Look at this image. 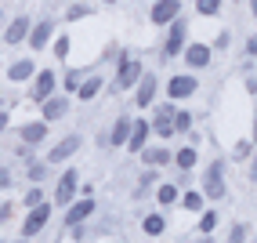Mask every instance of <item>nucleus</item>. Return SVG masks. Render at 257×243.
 I'll use <instances>...</instances> for the list:
<instances>
[{
  "instance_id": "nucleus-25",
  "label": "nucleus",
  "mask_w": 257,
  "mask_h": 243,
  "mask_svg": "<svg viewBox=\"0 0 257 243\" xmlns=\"http://www.w3.org/2000/svg\"><path fill=\"white\" fill-rule=\"evenodd\" d=\"M203 200H207V196H203L199 189H188V193L181 196V207H185V211H192V214H196V211H203Z\"/></svg>"
},
{
  "instance_id": "nucleus-6",
  "label": "nucleus",
  "mask_w": 257,
  "mask_h": 243,
  "mask_svg": "<svg viewBox=\"0 0 257 243\" xmlns=\"http://www.w3.org/2000/svg\"><path fill=\"white\" fill-rule=\"evenodd\" d=\"M76 189H80V175H76V167H69V171L58 178V185H55V203H58V207H69L73 196H76Z\"/></svg>"
},
{
  "instance_id": "nucleus-18",
  "label": "nucleus",
  "mask_w": 257,
  "mask_h": 243,
  "mask_svg": "<svg viewBox=\"0 0 257 243\" xmlns=\"http://www.w3.org/2000/svg\"><path fill=\"white\" fill-rule=\"evenodd\" d=\"M19 138H22V145H40L44 138H47V124H44V120L22 124V127H19Z\"/></svg>"
},
{
  "instance_id": "nucleus-50",
  "label": "nucleus",
  "mask_w": 257,
  "mask_h": 243,
  "mask_svg": "<svg viewBox=\"0 0 257 243\" xmlns=\"http://www.w3.org/2000/svg\"><path fill=\"white\" fill-rule=\"evenodd\" d=\"M0 19H4V11H0Z\"/></svg>"
},
{
  "instance_id": "nucleus-14",
  "label": "nucleus",
  "mask_w": 257,
  "mask_h": 243,
  "mask_svg": "<svg viewBox=\"0 0 257 243\" xmlns=\"http://www.w3.org/2000/svg\"><path fill=\"white\" fill-rule=\"evenodd\" d=\"M181 58H185L188 69H207V65H210V47H207V44H185Z\"/></svg>"
},
{
  "instance_id": "nucleus-30",
  "label": "nucleus",
  "mask_w": 257,
  "mask_h": 243,
  "mask_svg": "<svg viewBox=\"0 0 257 243\" xmlns=\"http://www.w3.org/2000/svg\"><path fill=\"white\" fill-rule=\"evenodd\" d=\"M253 152H257V149H253V142H250V138H243V142H235V149H232V160H239V164H243V160H250Z\"/></svg>"
},
{
  "instance_id": "nucleus-4",
  "label": "nucleus",
  "mask_w": 257,
  "mask_h": 243,
  "mask_svg": "<svg viewBox=\"0 0 257 243\" xmlns=\"http://www.w3.org/2000/svg\"><path fill=\"white\" fill-rule=\"evenodd\" d=\"M47 221H51V203H47V200H44L40 207H29V214H26V221H22V239H33L37 232H44Z\"/></svg>"
},
{
  "instance_id": "nucleus-10",
  "label": "nucleus",
  "mask_w": 257,
  "mask_h": 243,
  "mask_svg": "<svg viewBox=\"0 0 257 243\" xmlns=\"http://www.w3.org/2000/svg\"><path fill=\"white\" fill-rule=\"evenodd\" d=\"M55 84H58L55 69H44V73L33 76V91H29V98H33V102H47L51 95H55Z\"/></svg>"
},
{
  "instance_id": "nucleus-42",
  "label": "nucleus",
  "mask_w": 257,
  "mask_h": 243,
  "mask_svg": "<svg viewBox=\"0 0 257 243\" xmlns=\"http://www.w3.org/2000/svg\"><path fill=\"white\" fill-rule=\"evenodd\" d=\"M246 55H257V37H253V40H246Z\"/></svg>"
},
{
  "instance_id": "nucleus-15",
  "label": "nucleus",
  "mask_w": 257,
  "mask_h": 243,
  "mask_svg": "<svg viewBox=\"0 0 257 243\" xmlns=\"http://www.w3.org/2000/svg\"><path fill=\"white\" fill-rule=\"evenodd\" d=\"M149 134H152L149 120H134V124H131V134H127V152H142V149L149 145Z\"/></svg>"
},
{
  "instance_id": "nucleus-3",
  "label": "nucleus",
  "mask_w": 257,
  "mask_h": 243,
  "mask_svg": "<svg viewBox=\"0 0 257 243\" xmlns=\"http://www.w3.org/2000/svg\"><path fill=\"white\" fill-rule=\"evenodd\" d=\"M185 44H188V19H185V15H178V19L170 22L167 40H163V58H174V55H181V51H185Z\"/></svg>"
},
{
  "instance_id": "nucleus-23",
  "label": "nucleus",
  "mask_w": 257,
  "mask_h": 243,
  "mask_svg": "<svg viewBox=\"0 0 257 243\" xmlns=\"http://www.w3.org/2000/svg\"><path fill=\"white\" fill-rule=\"evenodd\" d=\"M142 232H145V236H163V232H167V218H163L160 211H156V214H145Z\"/></svg>"
},
{
  "instance_id": "nucleus-17",
  "label": "nucleus",
  "mask_w": 257,
  "mask_h": 243,
  "mask_svg": "<svg viewBox=\"0 0 257 243\" xmlns=\"http://www.w3.org/2000/svg\"><path fill=\"white\" fill-rule=\"evenodd\" d=\"M138 156H142L145 167H167V164H174V152L163 149V145H145Z\"/></svg>"
},
{
  "instance_id": "nucleus-28",
  "label": "nucleus",
  "mask_w": 257,
  "mask_h": 243,
  "mask_svg": "<svg viewBox=\"0 0 257 243\" xmlns=\"http://www.w3.org/2000/svg\"><path fill=\"white\" fill-rule=\"evenodd\" d=\"M152 185H156V167H149L145 175L138 178V189H134V200H138V196H145V193H149Z\"/></svg>"
},
{
  "instance_id": "nucleus-19",
  "label": "nucleus",
  "mask_w": 257,
  "mask_h": 243,
  "mask_svg": "<svg viewBox=\"0 0 257 243\" xmlns=\"http://www.w3.org/2000/svg\"><path fill=\"white\" fill-rule=\"evenodd\" d=\"M131 124L134 120L123 113V116H116V124H112V131H109V145L112 149H119V145H127V134H131Z\"/></svg>"
},
{
  "instance_id": "nucleus-34",
  "label": "nucleus",
  "mask_w": 257,
  "mask_h": 243,
  "mask_svg": "<svg viewBox=\"0 0 257 243\" xmlns=\"http://www.w3.org/2000/svg\"><path fill=\"white\" fill-rule=\"evenodd\" d=\"M91 11H94V8H87V4H73L69 11H65V19H69V22H76V19H87Z\"/></svg>"
},
{
  "instance_id": "nucleus-1",
  "label": "nucleus",
  "mask_w": 257,
  "mask_h": 243,
  "mask_svg": "<svg viewBox=\"0 0 257 243\" xmlns=\"http://www.w3.org/2000/svg\"><path fill=\"white\" fill-rule=\"evenodd\" d=\"M142 76H145V69H142V58H138V55H127V51H119V58H116V80H112V88H116V91H134Z\"/></svg>"
},
{
  "instance_id": "nucleus-43",
  "label": "nucleus",
  "mask_w": 257,
  "mask_h": 243,
  "mask_svg": "<svg viewBox=\"0 0 257 243\" xmlns=\"http://www.w3.org/2000/svg\"><path fill=\"white\" fill-rule=\"evenodd\" d=\"M4 131H8V113L0 109V134H4Z\"/></svg>"
},
{
  "instance_id": "nucleus-38",
  "label": "nucleus",
  "mask_w": 257,
  "mask_h": 243,
  "mask_svg": "<svg viewBox=\"0 0 257 243\" xmlns=\"http://www.w3.org/2000/svg\"><path fill=\"white\" fill-rule=\"evenodd\" d=\"M15 182H11V171L8 167H0V189H11Z\"/></svg>"
},
{
  "instance_id": "nucleus-16",
  "label": "nucleus",
  "mask_w": 257,
  "mask_h": 243,
  "mask_svg": "<svg viewBox=\"0 0 257 243\" xmlns=\"http://www.w3.org/2000/svg\"><path fill=\"white\" fill-rule=\"evenodd\" d=\"M91 214H94V200H91V196H83V200L69 203V211H65V225H69V229H73V225H83Z\"/></svg>"
},
{
  "instance_id": "nucleus-29",
  "label": "nucleus",
  "mask_w": 257,
  "mask_h": 243,
  "mask_svg": "<svg viewBox=\"0 0 257 243\" xmlns=\"http://www.w3.org/2000/svg\"><path fill=\"white\" fill-rule=\"evenodd\" d=\"M83 69H69V73H65V95H76L80 91V84H83Z\"/></svg>"
},
{
  "instance_id": "nucleus-39",
  "label": "nucleus",
  "mask_w": 257,
  "mask_h": 243,
  "mask_svg": "<svg viewBox=\"0 0 257 243\" xmlns=\"http://www.w3.org/2000/svg\"><path fill=\"white\" fill-rule=\"evenodd\" d=\"M232 44V33H217V51H225Z\"/></svg>"
},
{
  "instance_id": "nucleus-47",
  "label": "nucleus",
  "mask_w": 257,
  "mask_h": 243,
  "mask_svg": "<svg viewBox=\"0 0 257 243\" xmlns=\"http://www.w3.org/2000/svg\"><path fill=\"white\" fill-rule=\"evenodd\" d=\"M101 4H119V0H101Z\"/></svg>"
},
{
  "instance_id": "nucleus-22",
  "label": "nucleus",
  "mask_w": 257,
  "mask_h": 243,
  "mask_svg": "<svg viewBox=\"0 0 257 243\" xmlns=\"http://www.w3.org/2000/svg\"><path fill=\"white\" fill-rule=\"evenodd\" d=\"M29 37V19H26V15H19V19H15V22H8V29H4V40L15 47V44H22Z\"/></svg>"
},
{
  "instance_id": "nucleus-12",
  "label": "nucleus",
  "mask_w": 257,
  "mask_h": 243,
  "mask_svg": "<svg viewBox=\"0 0 257 243\" xmlns=\"http://www.w3.org/2000/svg\"><path fill=\"white\" fill-rule=\"evenodd\" d=\"M51 37H55V22H51V19H40L37 26H29V47L33 51H44L47 44H51Z\"/></svg>"
},
{
  "instance_id": "nucleus-9",
  "label": "nucleus",
  "mask_w": 257,
  "mask_h": 243,
  "mask_svg": "<svg viewBox=\"0 0 257 243\" xmlns=\"http://www.w3.org/2000/svg\"><path fill=\"white\" fill-rule=\"evenodd\" d=\"M80 145H83L80 134H65L62 142L47 152V164H65V160H73V152H80Z\"/></svg>"
},
{
  "instance_id": "nucleus-24",
  "label": "nucleus",
  "mask_w": 257,
  "mask_h": 243,
  "mask_svg": "<svg viewBox=\"0 0 257 243\" xmlns=\"http://www.w3.org/2000/svg\"><path fill=\"white\" fill-rule=\"evenodd\" d=\"M174 164H178L181 171H192V167L199 164V152H196L192 145H185V149H178V152H174Z\"/></svg>"
},
{
  "instance_id": "nucleus-35",
  "label": "nucleus",
  "mask_w": 257,
  "mask_h": 243,
  "mask_svg": "<svg viewBox=\"0 0 257 243\" xmlns=\"http://www.w3.org/2000/svg\"><path fill=\"white\" fill-rule=\"evenodd\" d=\"M40 203H44V189H40V185H33L29 193H26V207H40Z\"/></svg>"
},
{
  "instance_id": "nucleus-33",
  "label": "nucleus",
  "mask_w": 257,
  "mask_h": 243,
  "mask_svg": "<svg viewBox=\"0 0 257 243\" xmlns=\"http://www.w3.org/2000/svg\"><path fill=\"white\" fill-rule=\"evenodd\" d=\"M47 167H51L47 160H44V164L33 160V164H29V182H44V178H47Z\"/></svg>"
},
{
  "instance_id": "nucleus-26",
  "label": "nucleus",
  "mask_w": 257,
  "mask_h": 243,
  "mask_svg": "<svg viewBox=\"0 0 257 243\" xmlns=\"http://www.w3.org/2000/svg\"><path fill=\"white\" fill-rule=\"evenodd\" d=\"M156 200H160V207H170L178 200V185H170V182H163L160 189H156Z\"/></svg>"
},
{
  "instance_id": "nucleus-41",
  "label": "nucleus",
  "mask_w": 257,
  "mask_h": 243,
  "mask_svg": "<svg viewBox=\"0 0 257 243\" xmlns=\"http://www.w3.org/2000/svg\"><path fill=\"white\" fill-rule=\"evenodd\" d=\"M11 211H15V203H4V207H0V221H8V218H11Z\"/></svg>"
},
{
  "instance_id": "nucleus-36",
  "label": "nucleus",
  "mask_w": 257,
  "mask_h": 243,
  "mask_svg": "<svg viewBox=\"0 0 257 243\" xmlns=\"http://www.w3.org/2000/svg\"><path fill=\"white\" fill-rule=\"evenodd\" d=\"M188 127H192V113H174V131H188Z\"/></svg>"
},
{
  "instance_id": "nucleus-7",
  "label": "nucleus",
  "mask_w": 257,
  "mask_h": 243,
  "mask_svg": "<svg viewBox=\"0 0 257 243\" xmlns=\"http://www.w3.org/2000/svg\"><path fill=\"white\" fill-rule=\"evenodd\" d=\"M156 91H160V76L156 73H145L138 80V88H134V106L138 109H149L152 102H156Z\"/></svg>"
},
{
  "instance_id": "nucleus-40",
  "label": "nucleus",
  "mask_w": 257,
  "mask_h": 243,
  "mask_svg": "<svg viewBox=\"0 0 257 243\" xmlns=\"http://www.w3.org/2000/svg\"><path fill=\"white\" fill-rule=\"evenodd\" d=\"M246 178H250V182H257V152L250 156V171H246Z\"/></svg>"
},
{
  "instance_id": "nucleus-44",
  "label": "nucleus",
  "mask_w": 257,
  "mask_h": 243,
  "mask_svg": "<svg viewBox=\"0 0 257 243\" xmlns=\"http://www.w3.org/2000/svg\"><path fill=\"white\" fill-rule=\"evenodd\" d=\"M250 142H253V149H257V116H253V138H250Z\"/></svg>"
},
{
  "instance_id": "nucleus-13",
  "label": "nucleus",
  "mask_w": 257,
  "mask_h": 243,
  "mask_svg": "<svg viewBox=\"0 0 257 243\" xmlns=\"http://www.w3.org/2000/svg\"><path fill=\"white\" fill-rule=\"evenodd\" d=\"M40 113H44V124H55L69 113V95H51L47 102H40Z\"/></svg>"
},
{
  "instance_id": "nucleus-32",
  "label": "nucleus",
  "mask_w": 257,
  "mask_h": 243,
  "mask_svg": "<svg viewBox=\"0 0 257 243\" xmlns=\"http://www.w3.org/2000/svg\"><path fill=\"white\" fill-rule=\"evenodd\" d=\"M214 229H217V211H203V214H199V232L210 236Z\"/></svg>"
},
{
  "instance_id": "nucleus-49",
  "label": "nucleus",
  "mask_w": 257,
  "mask_h": 243,
  "mask_svg": "<svg viewBox=\"0 0 257 243\" xmlns=\"http://www.w3.org/2000/svg\"><path fill=\"white\" fill-rule=\"evenodd\" d=\"M246 243H257V236H253V239H246Z\"/></svg>"
},
{
  "instance_id": "nucleus-46",
  "label": "nucleus",
  "mask_w": 257,
  "mask_h": 243,
  "mask_svg": "<svg viewBox=\"0 0 257 243\" xmlns=\"http://www.w3.org/2000/svg\"><path fill=\"white\" fill-rule=\"evenodd\" d=\"M196 243H214V239H210V236H203V239H196Z\"/></svg>"
},
{
  "instance_id": "nucleus-31",
  "label": "nucleus",
  "mask_w": 257,
  "mask_h": 243,
  "mask_svg": "<svg viewBox=\"0 0 257 243\" xmlns=\"http://www.w3.org/2000/svg\"><path fill=\"white\" fill-rule=\"evenodd\" d=\"M196 11L203 19H214V15H221V0H196Z\"/></svg>"
},
{
  "instance_id": "nucleus-45",
  "label": "nucleus",
  "mask_w": 257,
  "mask_h": 243,
  "mask_svg": "<svg viewBox=\"0 0 257 243\" xmlns=\"http://www.w3.org/2000/svg\"><path fill=\"white\" fill-rule=\"evenodd\" d=\"M250 15H253V19H257V0H250Z\"/></svg>"
},
{
  "instance_id": "nucleus-21",
  "label": "nucleus",
  "mask_w": 257,
  "mask_h": 243,
  "mask_svg": "<svg viewBox=\"0 0 257 243\" xmlns=\"http://www.w3.org/2000/svg\"><path fill=\"white\" fill-rule=\"evenodd\" d=\"M101 91H105V80H101L98 73L94 76H83V84H80V91H76V98L80 102H94Z\"/></svg>"
},
{
  "instance_id": "nucleus-2",
  "label": "nucleus",
  "mask_w": 257,
  "mask_h": 243,
  "mask_svg": "<svg viewBox=\"0 0 257 243\" xmlns=\"http://www.w3.org/2000/svg\"><path fill=\"white\" fill-rule=\"evenodd\" d=\"M207 200H225L228 185H225V160H210L207 171H203V189H199Z\"/></svg>"
},
{
  "instance_id": "nucleus-5",
  "label": "nucleus",
  "mask_w": 257,
  "mask_h": 243,
  "mask_svg": "<svg viewBox=\"0 0 257 243\" xmlns=\"http://www.w3.org/2000/svg\"><path fill=\"white\" fill-rule=\"evenodd\" d=\"M199 91V80L192 73H178V76H170L167 80V98L170 102H181V98H192Z\"/></svg>"
},
{
  "instance_id": "nucleus-27",
  "label": "nucleus",
  "mask_w": 257,
  "mask_h": 243,
  "mask_svg": "<svg viewBox=\"0 0 257 243\" xmlns=\"http://www.w3.org/2000/svg\"><path fill=\"white\" fill-rule=\"evenodd\" d=\"M246 239H250V225L246 221H235L232 229H228V239L225 243H246Z\"/></svg>"
},
{
  "instance_id": "nucleus-11",
  "label": "nucleus",
  "mask_w": 257,
  "mask_h": 243,
  "mask_svg": "<svg viewBox=\"0 0 257 243\" xmlns=\"http://www.w3.org/2000/svg\"><path fill=\"white\" fill-rule=\"evenodd\" d=\"M149 127H152V134H160L163 142H167V138H174V134H178V131H174V109H170V106H160L156 116L149 120Z\"/></svg>"
},
{
  "instance_id": "nucleus-8",
  "label": "nucleus",
  "mask_w": 257,
  "mask_h": 243,
  "mask_svg": "<svg viewBox=\"0 0 257 243\" xmlns=\"http://www.w3.org/2000/svg\"><path fill=\"white\" fill-rule=\"evenodd\" d=\"M178 15H181V0H156L149 19H152V26H170Z\"/></svg>"
},
{
  "instance_id": "nucleus-20",
  "label": "nucleus",
  "mask_w": 257,
  "mask_h": 243,
  "mask_svg": "<svg viewBox=\"0 0 257 243\" xmlns=\"http://www.w3.org/2000/svg\"><path fill=\"white\" fill-rule=\"evenodd\" d=\"M33 76H37V65H33V58H19V62H11V65H8V80H11V84L33 80Z\"/></svg>"
},
{
  "instance_id": "nucleus-37",
  "label": "nucleus",
  "mask_w": 257,
  "mask_h": 243,
  "mask_svg": "<svg viewBox=\"0 0 257 243\" xmlns=\"http://www.w3.org/2000/svg\"><path fill=\"white\" fill-rule=\"evenodd\" d=\"M55 55H58V58L69 55V37H58V40H55Z\"/></svg>"
},
{
  "instance_id": "nucleus-48",
  "label": "nucleus",
  "mask_w": 257,
  "mask_h": 243,
  "mask_svg": "<svg viewBox=\"0 0 257 243\" xmlns=\"http://www.w3.org/2000/svg\"><path fill=\"white\" fill-rule=\"evenodd\" d=\"M11 243H29V239H11Z\"/></svg>"
}]
</instances>
